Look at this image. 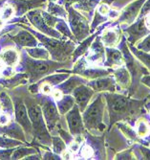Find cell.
<instances>
[{
	"mask_svg": "<svg viewBox=\"0 0 150 160\" xmlns=\"http://www.w3.org/2000/svg\"><path fill=\"white\" fill-rule=\"evenodd\" d=\"M105 110V104L101 95H99L91 104L88 105L83 111L82 119L84 127L89 130H103L104 127L103 115Z\"/></svg>",
	"mask_w": 150,
	"mask_h": 160,
	"instance_id": "277c9868",
	"label": "cell"
},
{
	"mask_svg": "<svg viewBox=\"0 0 150 160\" xmlns=\"http://www.w3.org/2000/svg\"><path fill=\"white\" fill-rule=\"evenodd\" d=\"M52 94H53V97H54V99L56 100V101H59L60 100L62 97H63V93L59 90L58 88H56V89H55V90H53L52 91Z\"/></svg>",
	"mask_w": 150,
	"mask_h": 160,
	"instance_id": "f907efd6",
	"label": "cell"
},
{
	"mask_svg": "<svg viewBox=\"0 0 150 160\" xmlns=\"http://www.w3.org/2000/svg\"><path fill=\"white\" fill-rule=\"evenodd\" d=\"M114 77L115 82L123 88H127L130 85V72L127 69L121 66L115 71Z\"/></svg>",
	"mask_w": 150,
	"mask_h": 160,
	"instance_id": "cb8c5ba5",
	"label": "cell"
},
{
	"mask_svg": "<svg viewBox=\"0 0 150 160\" xmlns=\"http://www.w3.org/2000/svg\"><path fill=\"white\" fill-rule=\"evenodd\" d=\"M14 14H16V10H14V7L12 5H10V4H6L4 6L3 10L1 11L2 19H4V20H8V19L12 18Z\"/></svg>",
	"mask_w": 150,
	"mask_h": 160,
	"instance_id": "f35d334b",
	"label": "cell"
},
{
	"mask_svg": "<svg viewBox=\"0 0 150 160\" xmlns=\"http://www.w3.org/2000/svg\"><path fill=\"white\" fill-rule=\"evenodd\" d=\"M11 38L20 47H36L38 44L37 38L27 29L18 32L16 36H11Z\"/></svg>",
	"mask_w": 150,
	"mask_h": 160,
	"instance_id": "5bb4252c",
	"label": "cell"
},
{
	"mask_svg": "<svg viewBox=\"0 0 150 160\" xmlns=\"http://www.w3.org/2000/svg\"><path fill=\"white\" fill-rule=\"evenodd\" d=\"M149 98H150V96H149Z\"/></svg>",
	"mask_w": 150,
	"mask_h": 160,
	"instance_id": "e7e4bbea",
	"label": "cell"
},
{
	"mask_svg": "<svg viewBox=\"0 0 150 160\" xmlns=\"http://www.w3.org/2000/svg\"><path fill=\"white\" fill-rule=\"evenodd\" d=\"M23 143L19 140L17 141V139L12 138H7V137H2L0 136V147L5 148V149H10V148H16L18 147Z\"/></svg>",
	"mask_w": 150,
	"mask_h": 160,
	"instance_id": "8d00e7d4",
	"label": "cell"
},
{
	"mask_svg": "<svg viewBox=\"0 0 150 160\" xmlns=\"http://www.w3.org/2000/svg\"><path fill=\"white\" fill-rule=\"evenodd\" d=\"M68 19L70 23V29L77 40H82L89 34V25L86 18L80 14L76 9L71 6L67 8Z\"/></svg>",
	"mask_w": 150,
	"mask_h": 160,
	"instance_id": "8992f818",
	"label": "cell"
},
{
	"mask_svg": "<svg viewBox=\"0 0 150 160\" xmlns=\"http://www.w3.org/2000/svg\"><path fill=\"white\" fill-rule=\"evenodd\" d=\"M106 62L105 64L110 67H121L124 62L123 53L114 47H107L105 49Z\"/></svg>",
	"mask_w": 150,
	"mask_h": 160,
	"instance_id": "ac0fdd59",
	"label": "cell"
},
{
	"mask_svg": "<svg viewBox=\"0 0 150 160\" xmlns=\"http://www.w3.org/2000/svg\"><path fill=\"white\" fill-rule=\"evenodd\" d=\"M30 82H36L38 80L50 75L53 71L59 68L62 63L50 62L49 60H36L26 58L23 62Z\"/></svg>",
	"mask_w": 150,
	"mask_h": 160,
	"instance_id": "5b68a950",
	"label": "cell"
},
{
	"mask_svg": "<svg viewBox=\"0 0 150 160\" xmlns=\"http://www.w3.org/2000/svg\"><path fill=\"white\" fill-rule=\"evenodd\" d=\"M25 105L27 107L29 117L33 126V136L40 144L50 146L52 144V137L50 136V132L44 120L41 107L32 100H26Z\"/></svg>",
	"mask_w": 150,
	"mask_h": 160,
	"instance_id": "3957f363",
	"label": "cell"
},
{
	"mask_svg": "<svg viewBox=\"0 0 150 160\" xmlns=\"http://www.w3.org/2000/svg\"><path fill=\"white\" fill-rule=\"evenodd\" d=\"M0 132H2L4 135L12 138V139H17V140H20L22 142H26L25 139V135H24V130L22 128V127L17 122V123H12L10 126L7 125V127H5L3 129L0 130Z\"/></svg>",
	"mask_w": 150,
	"mask_h": 160,
	"instance_id": "d6986e66",
	"label": "cell"
},
{
	"mask_svg": "<svg viewBox=\"0 0 150 160\" xmlns=\"http://www.w3.org/2000/svg\"><path fill=\"white\" fill-rule=\"evenodd\" d=\"M104 96L107 102L111 123L131 117L142 106V102L133 101L119 94L107 92Z\"/></svg>",
	"mask_w": 150,
	"mask_h": 160,
	"instance_id": "6da1fadb",
	"label": "cell"
},
{
	"mask_svg": "<svg viewBox=\"0 0 150 160\" xmlns=\"http://www.w3.org/2000/svg\"><path fill=\"white\" fill-rule=\"evenodd\" d=\"M34 153H37V151L33 148L22 147L18 149H14L12 154V159H22V158L24 159L26 156L34 154Z\"/></svg>",
	"mask_w": 150,
	"mask_h": 160,
	"instance_id": "f546056e",
	"label": "cell"
},
{
	"mask_svg": "<svg viewBox=\"0 0 150 160\" xmlns=\"http://www.w3.org/2000/svg\"><path fill=\"white\" fill-rule=\"evenodd\" d=\"M1 74L6 77V78H10L12 76H13L14 74V70H13V67H11V66H6L5 68H2V71H1Z\"/></svg>",
	"mask_w": 150,
	"mask_h": 160,
	"instance_id": "bcb514c9",
	"label": "cell"
},
{
	"mask_svg": "<svg viewBox=\"0 0 150 160\" xmlns=\"http://www.w3.org/2000/svg\"><path fill=\"white\" fill-rule=\"evenodd\" d=\"M142 82H143V84H145L146 86H148L149 88H150V75L143 77V78H142Z\"/></svg>",
	"mask_w": 150,
	"mask_h": 160,
	"instance_id": "9f6ffc18",
	"label": "cell"
},
{
	"mask_svg": "<svg viewBox=\"0 0 150 160\" xmlns=\"http://www.w3.org/2000/svg\"><path fill=\"white\" fill-rule=\"evenodd\" d=\"M27 17L33 24V26H35L38 31H40L42 34L49 36V37H53L56 38H60L61 34L58 31L55 30L52 27L48 26L44 20V18L42 16V11L39 10H35V11H29L27 12Z\"/></svg>",
	"mask_w": 150,
	"mask_h": 160,
	"instance_id": "ba28073f",
	"label": "cell"
},
{
	"mask_svg": "<svg viewBox=\"0 0 150 160\" xmlns=\"http://www.w3.org/2000/svg\"><path fill=\"white\" fill-rule=\"evenodd\" d=\"M89 86L96 91H115V80L112 78H98L89 82Z\"/></svg>",
	"mask_w": 150,
	"mask_h": 160,
	"instance_id": "e0dca14e",
	"label": "cell"
},
{
	"mask_svg": "<svg viewBox=\"0 0 150 160\" xmlns=\"http://www.w3.org/2000/svg\"><path fill=\"white\" fill-rule=\"evenodd\" d=\"M28 81H29V77H28L27 73H18V74H14L13 76H12L10 78L1 80L0 81V83H1L4 87L12 89L18 85L27 83Z\"/></svg>",
	"mask_w": 150,
	"mask_h": 160,
	"instance_id": "ffe728a7",
	"label": "cell"
},
{
	"mask_svg": "<svg viewBox=\"0 0 150 160\" xmlns=\"http://www.w3.org/2000/svg\"><path fill=\"white\" fill-rule=\"evenodd\" d=\"M69 77H70V74L67 73V72H65V73H60V74H51V75L44 77L42 82H48L52 86H55V85H58V84L62 83Z\"/></svg>",
	"mask_w": 150,
	"mask_h": 160,
	"instance_id": "4316f807",
	"label": "cell"
},
{
	"mask_svg": "<svg viewBox=\"0 0 150 160\" xmlns=\"http://www.w3.org/2000/svg\"><path fill=\"white\" fill-rule=\"evenodd\" d=\"M40 107L42 109V114L45 122H46L47 128L49 129V132H51L56 127V123L59 121V115L60 114L58 112L57 107L49 98H44L43 100H41Z\"/></svg>",
	"mask_w": 150,
	"mask_h": 160,
	"instance_id": "9c48e42d",
	"label": "cell"
},
{
	"mask_svg": "<svg viewBox=\"0 0 150 160\" xmlns=\"http://www.w3.org/2000/svg\"><path fill=\"white\" fill-rule=\"evenodd\" d=\"M49 1H51V2H56V1H57V0H49Z\"/></svg>",
	"mask_w": 150,
	"mask_h": 160,
	"instance_id": "94428289",
	"label": "cell"
},
{
	"mask_svg": "<svg viewBox=\"0 0 150 160\" xmlns=\"http://www.w3.org/2000/svg\"><path fill=\"white\" fill-rule=\"evenodd\" d=\"M10 122H11L10 114H8L6 112L0 113V127H5V126L9 125Z\"/></svg>",
	"mask_w": 150,
	"mask_h": 160,
	"instance_id": "60d3db41",
	"label": "cell"
},
{
	"mask_svg": "<svg viewBox=\"0 0 150 160\" xmlns=\"http://www.w3.org/2000/svg\"><path fill=\"white\" fill-rule=\"evenodd\" d=\"M58 133H59V135H60V137L65 141V143H71L73 141L72 136L67 132L63 130L62 128H58Z\"/></svg>",
	"mask_w": 150,
	"mask_h": 160,
	"instance_id": "f6af8a7d",
	"label": "cell"
},
{
	"mask_svg": "<svg viewBox=\"0 0 150 160\" xmlns=\"http://www.w3.org/2000/svg\"><path fill=\"white\" fill-rule=\"evenodd\" d=\"M0 16H1V10H0Z\"/></svg>",
	"mask_w": 150,
	"mask_h": 160,
	"instance_id": "be15d7a7",
	"label": "cell"
},
{
	"mask_svg": "<svg viewBox=\"0 0 150 160\" xmlns=\"http://www.w3.org/2000/svg\"><path fill=\"white\" fill-rule=\"evenodd\" d=\"M141 152H142L143 156L144 159H150V150L149 149L141 147Z\"/></svg>",
	"mask_w": 150,
	"mask_h": 160,
	"instance_id": "db71d44e",
	"label": "cell"
},
{
	"mask_svg": "<svg viewBox=\"0 0 150 160\" xmlns=\"http://www.w3.org/2000/svg\"><path fill=\"white\" fill-rule=\"evenodd\" d=\"M149 31L150 30L145 26L144 19H141L140 21L135 23L134 25H132L126 30V32L129 35L128 40L132 43V44H134V43L137 40H139L141 38H143L146 34H148Z\"/></svg>",
	"mask_w": 150,
	"mask_h": 160,
	"instance_id": "2e32d148",
	"label": "cell"
},
{
	"mask_svg": "<svg viewBox=\"0 0 150 160\" xmlns=\"http://www.w3.org/2000/svg\"><path fill=\"white\" fill-rule=\"evenodd\" d=\"M2 68H3L2 66H0V72H1V71H2Z\"/></svg>",
	"mask_w": 150,
	"mask_h": 160,
	"instance_id": "6125c7cd",
	"label": "cell"
},
{
	"mask_svg": "<svg viewBox=\"0 0 150 160\" xmlns=\"http://www.w3.org/2000/svg\"><path fill=\"white\" fill-rule=\"evenodd\" d=\"M28 31L31 32L36 38L40 40L41 44L48 50L52 59L57 62H62L67 60L71 54L75 51V43L71 41H61L59 38L45 36L44 34H39L30 27H24Z\"/></svg>",
	"mask_w": 150,
	"mask_h": 160,
	"instance_id": "7a4b0ae2",
	"label": "cell"
},
{
	"mask_svg": "<svg viewBox=\"0 0 150 160\" xmlns=\"http://www.w3.org/2000/svg\"><path fill=\"white\" fill-rule=\"evenodd\" d=\"M2 111H3V108H2V105L0 104V113H1Z\"/></svg>",
	"mask_w": 150,
	"mask_h": 160,
	"instance_id": "91938a15",
	"label": "cell"
},
{
	"mask_svg": "<svg viewBox=\"0 0 150 160\" xmlns=\"http://www.w3.org/2000/svg\"><path fill=\"white\" fill-rule=\"evenodd\" d=\"M27 54L36 60H49L50 59V53L46 48H40V47H28L26 48Z\"/></svg>",
	"mask_w": 150,
	"mask_h": 160,
	"instance_id": "484cf974",
	"label": "cell"
},
{
	"mask_svg": "<svg viewBox=\"0 0 150 160\" xmlns=\"http://www.w3.org/2000/svg\"><path fill=\"white\" fill-rule=\"evenodd\" d=\"M73 152L69 150V151H67V150H65L62 153H61V157H62V159H72L73 158V154H72Z\"/></svg>",
	"mask_w": 150,
	"mask_h": 160,
	"instance_id": "11a10c76",
	"label": "cell"
},
{
	"mask_svg": "<svg viewBox=\"0 0 150 160\" xmlns=\"http://www.w3.org/2000/svg\"><path fill=\"white\" fill-rule=\"evenodd\" d=\"M144 2H145V0H137V1H134L128 6H126L122 12V13L119 14V21L128 23V24L134 22L135 19L138 18L139 12Z\"/></svg>",
	"mask_w": 150,
	"mask_h": 160,
	"instance_id": "7c38bea8",
	"label": "cell"
},
{
	"mask_svg": "<svg viewBox=\"0 0 150 160\" xmlns=\"http://www.w3.org/2000/svg\"><path fill=\"white\" fill-rule=\"evenodd\" d=\"M66 120L72 136L76 137L83 134L84 124H83V119L80 115V110L78 106L75 105L72 108V109L66 113Z\"/></svg>",
	"mask_w": 150,
	"mask_h": 160,
	"instance_id": "30bf717a",
	"label": "cell"
},
{
	"mask_svg": "<svg viewBox=\"0 0 150 160\" xmlns=\"http://www.w3.org/2000/svg\"><path fill=\"white\" fill-rule=\"evenodd\" d=\"M131 50H132V53L138 58V60L141 61L149 70H150V55L147 54V52H143V51H141L137 48H134L131 46Z\"/></svg>",
	"mask_w": 150,
	"mask_h": 160,
	"instance_id": "e575fe53",
	"label": "cell"
},
{
	"mask_svg": "<svg viewBox=\"0 0 150 160\" xmlns=\"http://www.w3.org/2000/svg\"><path fill=\"white\" fill-rule=\"evenodd\" d=\"M95 38H96V36H92L91 38H87V39L84 40L82 43H80V45L76 50H75V52H74L73 58H74L75 60H76V58H78V57L83 55V54L89 49V47H91V43L93 42V39H94Z\"/></svg>",
	"mask_w": 150,
	"mask_h": 160,
	"instance_id": "836d02e7",
	"label": "cell"
},
{
	"mask_svg": "<svg viewBox=\"0 0 150 160\" xmlns=\"http://www.w3.org/2000/svg\"><path fill=\"white\" fill-rule=\"evenodd\" d=\"M118 127L119 128V129L122 130V132L130 140H134V141H136L138 140V134L137 132H135V130L127 124V123H119L118 124Z\"/></svg>",
	"mask_w": 150,
	"mask_h": 160,
	"instance_id": "1f68e13d",
	"label": "cell"
},
{
	"mask_svg": "<svg viewBox=\"0 0 150 160\" xmlns=\"http://www.w3.org/2000/svg\"><path fill=\"white\" fill-rule=\"evenodd\" d=\"M29 91L33 93V94H36L39 91V87H38V84L36 83V82H33L31 85L29 86Z\"/></svg>",
	"mask_w": 150,
	"mask_h": 160,
	"instance_id": "816d5d0a",
	"label": "cell"
},
{
	"mask_svg": "<svg viewBox=\"0 0 150 160\" xmlns=\"http://www.w3.org/2000/svg\"><path fill=\"white\" fill-rule=\"evenodd\" d=\"M52 146H53V152L56 154H61L66 150V143L61 137L53 136Z\"/></svg>",
	"mask_w": 150,
	"mask_h": 160,
	"instance_id": "d6a6232c",
	"label": "cell"
},
{
	"mask_svg": "<svg viewBox=\"0 0 150 160\" xmlns=\"http://www.w3.org/2000/svg\"><path fill=\"white\" fill-rule=\"evenodd\" d=\"M82 82V80L80 79L77 76H73V77H69L67 79V81H64L62 83H60L57 88L60 90L63 94H70L73 92V90L76 88L77 86L80 85Z\"/></svg>",
	"mask_w": 150,
	"mask_h": 160,
	"instance_id": "d4e9b609",
	"label": "cell"
},
{
	"mask_svg": "<svg viewBox=\"0 0 150 160\" xmlns=\"http://www.w3.org/2000/svg\"><path fill=\"white\" fill-rule=\"evenodd\" d=\"M148 13H150V0H147L146 3L144 4V6L143 7L141 17H143V16L148 14Z\"/></svg>",
	"mask_w": 150,
	"mask_h": 160,
	"instance_id": "681fc988",
	"label": "cell"
},
{
	"mask_svg": "<svg viewBox=\"0 0 150 160\" xmlns=\"http://www.w3.org/2000/svg\"><path fill=\"white\" fill-rule=\"evenodd\" d=\"M116 158L117 159H133L134 156L131 155L129 152H127V153H119L116 156Z\"/></svg>",
	"mask_w": 150,
	"mask_h": 160,
	"instance_id": "f5cc1de1",
	"label": "cell"
},
{
	"mask_svg": "<svg viewBox=\"0 0 150 160\" xmlns=\"http://www.w3.org/2000/svg\"><path fill=\"white\" fill-rule=\"evenodd\" d=\"M43 159H54V160H57V159H61V158H60V156H58L56 153H53L52 152H47L44 153Z\"/></svg>",
	"mask_w": 150,
	"mask_h": 160,
	"instance_id": "c3c4849f",
	"label": "cell"
},
{
	"mask_svg": "<svg viewBox=\"0 0 150 160\" xmlns=\"http://www.w3.org/2000/svg\"><path fill=\"white\" fill-rule=\"evenodd\" d=\"M144 23H145V26L150 30V13H148L146 18H144Z\"/></svg>",
	"mask_w": 150,
	"mask_h": 160,
	"instance_id": "6f0895ef",
	"label": "cell"
},
{
	"mask_svg": "<svg viewBox=\"0 0 150 160\" xmlns=\"http://www.w3.org/2000/svg\"><path fill=\"white\" fill-rule=\"evenodd\" d=\"M137 49L143 52H150V35L147 36L142 42L139 43Z\"/></svg>",
	"mask_w": 150,
	"mask_h": 160,
	"instance_id": "ab89813d",
	"label": "cell"
},
{
	"mask_svg": "<svg viewBox=\"0 0 150 160\" xmlns=\"http://www.w3.org/2000/svg\"><path fill=\"white\" fill-rule=\"evenodd\" d=\"M72 93L80 110L83 112L86 107L89 105V102L94 94V90L89 85L87 86V85L80 84L77 86L76 88L73 90Z\"/></svg>",
	"mask_w": 150,
	"mask_h": 160,
	"instance_id": "8fae6325",
	"label": "cell"
},
{
	"mask_svg": "<svg viewBox=\"0 0 150 160\" xmlns=\"http://www.w3.org/2000/svg\"><path fill=\"white\" fill-rule=\"evenodd\" d=\"M13 150L14 149L12 148H10V149L4 148V150H0V159H11Z\"/></svg>",
	"mask_w": 150,
	"mask_h": 160,
	"instance_id": "b9f144b4",
	"label": "cell"
},
{
	"mask_svg": "<svg viewBox=\"0 0 150 160\" xmlns=\"http://www.w3.org/2000/svg\"><path fill=\"white\" fill-rule=\"evenodd\" d=\"M47 11L50 14H52L54 17H60V18H67V12H65V10L60 5H57L55 2L49 1Z\"/></svg>",
	"mask_w": 150,
	"mask_h": 160,
	"instance_id": "4dcf8cb0",
	"label": "cell"
},
{
	"mask_svg": "<svg viewBox=\"0 0 150 160\" xmlns=\"http://www.w3.org/2000/svg\"><path fill=\"white\" fill-rule=\"evenodd\" d=\"M105 58V49L100 39L97 38L95 42L91 44V48L89 50V54L86 58V61L92 64L101 63Z\"/></svg>",
	"mask_w": 150,
	"mask_h": 160,
	"instance_id": "4fadbf2b",
	"label": "cell"
},
{
	"mask_svg": "<svg viewBox=\"0 0 150 160\" xmlns=\"http://www.w3.org/2000/svg\"><path fill=\"white\" fill-rule=\"evenodd\" d=\"M3 20L4 19H0V28H2V26H3Z\"/></svg>",
	"mask_w": 150,
	"mask_h": 160,
	"instance_id": "680465c9",
	"label": "cell"
},
{
	"mask_svg": "<svg viewBox=\"0 0 150 160\" xmlns=\"http://www.w3.org/2000/svg\"><path fill=\"white\" fill-rule=\"evenodd\" d=\"M80 154L84 158H89V157H91V155L93 154V151L90 146H88V145H84L80 150Z\"/></svg>",
	"mask_w": 150,
	"mask_h": 160,
	"instance_id": "7bdbcfd3",
	"label": "cell"
},
{
	"mask_svg": "<svg viewBox=\"0 0 150 160\" xmlns=\"http://www.w3.org/2000/svg\"><path fill=\"white\" fill-rule=\"evenodd\" d=\"M0 59L6 66L14 67L19 60L18 53L16 49H5L0 53Z\"/></svg>",
	"mask_w": 150,
	"mask_h": 160,
	"instance_id": "7402d4cb",
	"label": "cell"
},
{
	"mask_svg": "<svg viewBox=\"0 0 150 160\" xmlns=\"http://www.w3.org/2000/svg\"><path fill=\"white\" fill-rule=\"evenodd\" d=\"M136 132L138 136L143 137L150 132V127L144 119H140L136 123Z\"/></svg>",
	"mask_w": 150,
	"mask_h": 160,
	"instance_id": "d590c367",
	"label": "cell"
},
{
	"mask_svg": "<svg viewBox=\"0 0 150 160\" xmlns=\"http://www.w3.org/2000/svg\"><path fill=\"white\" fill-rule=\"evenodd\" d=\"M13 106H14L16 121L22 127L25 134L33 135V126L31 120H30L28 109L25 103L19 98H14Z\"/></svg>",
	"mask_w": 150,
	"mask_h": 160,
	"instance_id": "52a82bcc",
	"label": "cell"
},
{
	"mask_svg": "<svg viewBox=\"0 0 150 160\" xmlns=\"http://www.w3.org/2000/svg\"><path fill=\"white\" fill-rule=\"evenodd\" d=\"M52 85L51 84H49L48 82H42V83H41V85H40V90H41V92L44 94V95H49V94H51L52 93Z\"/></svg>",
	"mask_w": 150,
	"mask_h": 160,
	"instance_id": "ee69618b",
	"label": "cell"
},
{
	"mask_svg": "<svg viewBox=\"0 0 150 160\" xmlns=\"http://www.w3.org/2000/svg\"><path fill=\"white\" fill-rule=\"evenodd\" d=\"M109 72L107 70L104 69H85L83 70L80 75L83 76L86 79H91V80H95L98 78H101L104 76H107Z\"/></svg>",
	"mask_w": 150,
	"mask_h": 160,
	"instance_id": "83f0119b",
	"label": "cell"
},
{
	"mask_svg": "<svg viewBox=\"0 0 150 160\" xmlns=\"http://www.w3.org/2000/svg\"><path fill=\"white\" fill-rule=\"evenodd\" d=\"M109 11H110V8L107 4H101L99 8H98V12L99 14H101V16L103 17H106L108 16L109 13Z\"/></svg>",
	"mask_w": 150,
	"mask_h": 160,
	"instance_id": "7dc6e473",
	"label": "cell"
},
{
	"mask_svg": "<svg viewBox=\"0 0 150 160\" xmlns=\"http://www.w3.org/2000/svg\"><path fill=\"white\" fill-rule=\"evenodd\" d=\"M119 39V36L115 28H107L106 30H104L100 38L103 45L106 47H114L118 44Z\"/></svg>",
	"mask_w": 150,
	"mask_h": 160,
	"instance_id": "44dd1931",
	"label": "cell"
},
{
	"mask_svg": "<svg viewBox=\"0 0 150 160\" xmlns=\"http://www.w3.org/2000/svg\"><path fill=\"white\" fill-rule=\"evenodd\" d=\"M55 28H56V30H57L59 33H60L61 35H64V36H66V37H68V38H73L71 30L69 29L68 25L65 23L64 20L59 19V20L57 21V23L56 24Z\"/></svg>",
	"mask_w": 150,
	"mask_h": 160,
	"instance_id": "74e56055",
	"label": "cell"
},
{
	"mask_svg": "<svg viewBox=\"0 0 150 160\" xmlns=\"http://www.w3.org/2000/svg\"><path fill=\"white\" fill-rule=\"evenodd\" d=\"M0 104L2 105L3 111H5L8 114H12L14 112V106L12 101L9 97V95L6 92H1L0 93Z\"/></svg>",
	"mask_w": 150,
	"mask_h": 160,
	"instance_id": "f1b7e54d",
	"label": "cell"
},
{
	"mask_svg": "<svg viewBox=\"0 0 150 160\" xmlns=\"http://www.w3.org/2000/svg\"><path fill=\"white\" fill-rule=\"evenodd\" d=\"M75 103H76V101H75L74 96L72 97L70 94H64L60 100L56 101V107L59 114H66L69 110L72 109V108L75 106Z\"/></svg>",
	"mask_w": 150,
	"mask_h": 160,
	"instance_id": "603a6c76",
	"label": "cell"
},
{
	"mask_svg": "<svg viewBox=\"0 0 150 160\" xmlns=\"http://www.w3.org/2000/svg\"><path fill=\"white\" fill-rule=\"evenodd\" d=\"M46 0H14L13 7L16 10L17 16H22L32 9L43 6Z\"/></svg>",
	"mask_w": 150,
	"mask_h": 160,
	"instance_id": "9a60e30c",
	"label": "cell"
}]
</instances>
